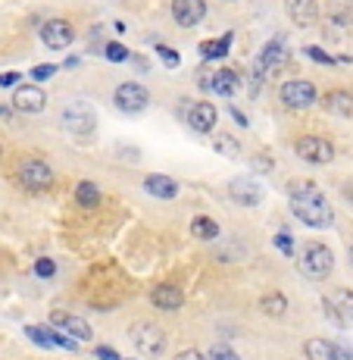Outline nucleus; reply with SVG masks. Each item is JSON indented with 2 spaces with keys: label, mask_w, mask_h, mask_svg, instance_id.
Instances as JSON below:
<instances>
[{
  "label": "nucleus",
  "mask_w": 353,
  "mask_h": 360,
  "mask_svg": "<svg viewBox=\"0 0 353 360\" xmlns=\"http://www.w3.org/2000/svg\"><path fill=\"white\" fill-rule=\"evenodd\" d=\"M75 200H79L81 207H97L100 204V188H97L94 182H79L75 185Z\"/></svg>",
  "instance_id": "nucleus-26"
},
{
  "label": "nucleus",
  "mask_w": 353,
  "mask_h": 360,
  "mask_svg": "<svg viewBox=\"0 0 353 360\" xmlns=\"http://www.w3.org/2000/svg\"><path fill=\"white\" fill-rule=\"evenodd\" d=\"M291 213L300 219L303 226H313V229H328L335 223V210L325 200V195L316 185L309 182H291Z\"/></svg>",
  "instance_id": "nucleus-1"
},
{
  "label": "nucleus",
  "mask_w": 353,
  "mask_h": 360,
  "mask_svg": "<svg viewBox=\"0 0 353 360\" xmlns=\"http://www.w3.org/2000/svg\"><path fill=\"white\" fill-rule=\"evenodd\" d=\"M238 75L232 72V69H216L210 79V91L213 94H222V98H232V94H238Z\"/></svg>",
  "instance_id": "nucleus-21"
},
{
  "label": "nucleus",
  "mask_w": 353,
  "mask_h": 360,
  "mask_svg": "<svg viewBox=\"0 0 353 360\" xmlns=\"http://www.w3.org/2000/svg\"><path fill=\"white\" fill-rule=\"evenodd\" d=\"M294 150H297V157L300 160H307V163H331L335 160V144L328 141V138H319V135H307V138H300V141L294 144Z\"/></svg>",
  "instance_id": "nucleus-5"
},
{
  "label": "nucleus",
  "mask_w": 353,
  "mask_h": 360,
  "mask_svg": "<svg viewBox=\"0 0 353 360\" xmlns=\"http://www.w3.org/2000/svg\"><path fill=\"white\" fill-rule=\"evenodd\" d=\"M53 273H57V263H53V260L41 257L38 263H34V276H41V279H51Z\"/></svg>",
  "instance_id": "nucleus-28"
},
{
  "label": "nucleus",
  "mask_w": 353,
  "mask_h": 360,
  "mask_svg": "<svg viewBox=\"0 0 353 360\" xmlns=\"http://www.w3.org/2000/svg\"><path fill=\"white\" fill-rule=\"evenodd\" d=\"M94 120H97V113L88 107L85 101L69 103V107L63 110V126L72 131V135H88V131L94 129Z\"/></svg>",
  "instance_id": "nucleus-9"
},
{
  "label": "nucleus",
  "mask_w": 353,
  "mask_h": 360,
  "mask_svg": "<svg viewBox=\"0 0 353 360\" xmlns=\"http://www.w3.org/2000/svg\"><path fill=\"white\" fill-rule=\"evenodd\" d=\"M228 195H232V200H238L241 207H257L262 200V188L253 179H234V182L228 185Z\"/></svg>",
  "instance_id": "nucleus-15"
},
{
  "label": "nucleus",
  "mask_w": 353,
  "mask_h": 360,
  "mask_svg": "<svg viewBox=\"0 0 353 360\" xmlns=\"http://www.w3.org/2000/svg\"><path fill=\"white\" fill-rule=\"evenodd\" d=\"M322 310H325V314H328V316H331V323H335V326H344L341 314H338V310H335V304H331V301H328V297H322Z\"/></svg>",
  "instance_id": "nucleus-35"
},
{
  "label": "nucleus",
  "mask_w": 353,
  "mask_h": 360,
  "mask_svg": "<svg viewBox=\"0 0 353 360\" xmlns=\"http://www.w3.org/2000/svg\"><path fill=\"white\" fill-rule=\"evenodd\" d=\"M144 188H147V195L160 198V200H172L178 198V182L169 176H147L144 179Z\"/></svg>",
  "instance_id": "nucleus-20"
},
{
  "label": "nucleus",
  "mask_w": 353,
  "mask_h": 360,
  "mask_svg": "<svg viewBox=\"0 0 353 360\" xmlns=\"http://www.w3.org/2000/svg\"><path fill=\"white\" fill-rule=\"evenodd\" d=\"M281 60H285V41H281V38H272V41H269V44L260 51V57H257V63H253V69L266 75L269 69L279 66Z\"/></svg>",
  "instance_id": "nucleus-17"
},
{
  "label": "nucleus",
  "mask_w": 353,
  "mask_h": 360,
  "mask_svg": "<svg viewBox=\"0 0 353 360\" xmlns=\"http://www.w3.org/2000/svg\"><path fill=\"white\" fill-rule=\"evenodd\" d=\"M275 248H279V251H281V254H288V257H291V254H294V238H291V235H288V232L275 235Z\"/></svg>",
  "instance_id": "nucleus-30"
},
{
  "label": "nucleus",
  "mask_w": 353,
  "mask_h": 360,
  "mask_svg": "<svg viewBox=\"0 0 353 360\" xmlns=\"http://www.w3.org/2000/svg\"><path fill=\"white\" fill-rule=\"evenodd\" d=\"M94 354H97V357H100V360H122V357H119V354H116V351H113V348H97V351H94Z\"/></svg>",
  "instance_id": "nucleus-37"
},
{
  "label": "nucleus",
  "mask_w": 353,
  "mask_h": 360,
  "mask_svg": "<svg viewBox=\"0 0 353 360\" xmlns=\"http://www.w3.org/2000/svg\"><path fill=\"white\" fill-rule=\"evenodd\" d=\"M47 103V94L41 91L38 85H19L16 94H13V107L19 110V113H41Z\"/></svg>",
  "instance_id": "nucleus-12"
},
{
  "label": "nucleus",
  "mask_w": 353,
  "mask_h": 360,
  "mask_svg": "<svg viewBox=\"0 0 353 360\" xmlns=\"http://www.w3.org/2000/svg\"><path fill=\"white\" fill-rule=\"evenodd\" d=\"M350 263H353V245H350Z\"/></svg>",
  "instance_id": "nucleus-42"
},
{
  "label": "nucleus",
  "mask_w": 353,
  "mask_h": 360,
  "mask_svg": "<svg viewBox=\"0 0 353 360\" xmlns=\"http://www.w3.org/2000/svg\"><path fill=\"white\" fill-rule=\"evenodd\" d=\"M285 10H288V19L297 25H313L319 19V4L316 0H285Z\"/></svg>",
  "instance_id": "nucleus-16"
},
{
  "label": "nucleus",
  "mask_w": 353,
  "mask_h": 360,
  "mask_svg": "<svg viewBox=\"0 0 353 360\" xmlns=\"http://www.w3.org/2000/svg\"><path fill=\"white\" fill-rule=\"evenodd\" d=\"M172 19L182 29H194L206 19V4L204 0H172Z\"/></svg>",
  "instance_id": "nucleus-10"
},
{
  "label": "nucleus",
  "mask_w": 353,
  "mask_h": 360,
  "mask_svg": "<svg viewBox=\"0 0 353 360\" xmlns=\"http://www.w3.org/2000/svg\"><path fill=\"white\" fill-rule=\"evenodd\" d=\"M51 326L63 329L69 338H75V342H88V338H91V326L72 314H51Z\"/></svg>",
  "instance_id": "nucleus-14"
},
{
  "label": "nucleus",
  "mask_w": 353,
  "mask_h": 360,
  "mask_svg": "<svg viewBox=\"0 0 353 360\" xmlns=\"http://www.w3.org/2000/svg\"><path fill=\"white\" fill-rule=\"evenodd\" d=\"M131 342H135L138 351H144V354H150V357L163 354V348H166L163 329L154 326V323H135V326H131Z\"/></svg>",
  "instance_id": "nucleus-6"
},
{
  "label": "nucleus",
  "mask_w": 353,
  "mask_h": 360,
  "mask_svg": "<svg viewBox=\"0 0 353 360\" xmlns=\"http://www.w3.org/2000/svg\"><path fill=\"white\" fill-rule=\"evenodd\" d=\"M16 82H19V75H16V72L0 75V88H10V85H16Z\"/></svg>",
  "instance_id": "nucleus-39"
},
{
  "label": "nucleus",
  "mask_w": 353,
  "mask_h": 360,
  "mask_svg": "<svg viewBox=\"0 0 353 360\" xmlns=\"http://www.w3.org/2000/svg\"><path fill=\"white\" fill-rule=\"evenodd\" d=\"M175 360H204V354H200V351H194V348H188V351H182V354H175Z\"/></svg>",
  "instance_id": "nucleus-38"
},
{
  "label": "nucleus",
  "mask_w": 353,
  "mask_h": 360,
  "mask_svg": "<svg viewBox=\"0 0 353 360\" xmlns=\"http://www.w3.org/2000/svg\"><path fill=\"white\" fill-rule=\"evenodd\" d=\"M232 116H234V122H238V126H247V116L241 113V110H232Z\"/></svg>",
  "instance_id": "nucleus-40"
},
{
  "label": "nucleus",
  "mask_w": 353,
  "mask_h": 360,
  "mask_svg": "<svg viewBox=\"0 0 353 360\" xmlns=\"http://www.w3.org/2000/svg\"><path fill=\"white\" fill-rule=\"evenodd\" d=\"M303 351H307L309 360H353L347 348H341V345H335V342H325V338H309V342L303 345Z\"/></svg>",
  "instance_id": "nucleus-13"
},
{
  "label": "nucleus",
  "mask_w": 353,
  "mask_h": 360,
  "mask_svg": "<svg viewBox=\"0 0 353 360\" xmlns=\"http://www.w3.org/2000/svg\"><path fill=\"white\" fill-rule=\"evenodd\" d=\"M325 110L335 116H341V120H353V94L350 91H328L322 98Z\"/></svg>",
  "instance_id": "nucleus-19"
},
{
  "label": "nucleus",
  "mask_w": 353,
  "mask_h": 360,
  "mask_svg": "<svg viewBox=\"0 0 353 360\" xmlns=\"http://www.w3.org/2000/svg\"><path fill=\"white\" fill-rule=\"evenodd\" d=\"M191 235H194V238L213 241V238H216V235H219L216 219H210V217H194V219H191Z\"/></svg>",
  "instance_id": "nucleus-24"
},
{
  "label": "nucleus",
  "mask_w": 353,
  "mask_h": 360,
  "mask_svg": "<svg viewBox=\"0 0 353 360\" xmlns=\"http://www.w3.org/2000/svg\"><path fill=\"white\" fill-rule=\"evenodd\" d=\"M53 72H57V66H53V63H38V66L32 69V79H38V82L41 79H51Z\"/></svg>",
  "instance_id": "nucleus-32"
},
{
  "label": "nucleus",
  "mask_w": 353,
  "mask_h": 360,
  "mask_svg": "<svg viewBox=\"0 0 353 360\" xmlns=\"http://www.w3.org/2000/svg\"><path fill=\"white\" fill-rule=\"evenodd\" d=\"M260 310H262L266 316H285V310H288V297L281 295V292H269V295H262Z\"/></svg>",
  "instance_id": "nucleus-23"
},
{
  "label": "nucleus",
  "mask_w": 353,
  "mask_h": 360,
  "mask_svg": "<svg viewBox=\"0 0 353 360\" xmlns=\"http://www.w3.org/2000/svg\"><path fill=\"white\" fill-rule=\"evenodd\" d=\"M188 126L194 131H200V135H210L213 129H216V120H219V113H216V107H213L210 101H197V103H188Z\"/></svg>",
  "instance_id": "nucleus-11"
},
{
  "label": "nucleus",
  "mask_w": 353,
  "mask_h": 360,
  "mask_svg": "<svg viewBox=\"0 0 353 360\" xmlns=\"http://www.w3.org/2000/svg\"><path fill=\"white\" fill-rule=\"evenodd\" d=\"M150 301L156 304L160 310H178L185 304V295H182V288H175V285H156L154 292H150Z\"/></svg>",
  "instance_id": "nucleus-18"
},
{
  "label": "nucleus",
  "mask_w": 353,
  "mask_h": 360,
  "mask_svg": "<svg viewBox=\"0 0 353 360\" xmlns=\"http://www.w3.org/2000/svg\"><path fill=\"white\" fill-rule=\"evenodd\" d=\"M156 53L163 57V63H166V66H178V60H182L175 51H169V47H163V44H156Z\"/></svg>",
  "instance_id": "nucleus-34"
},
{
  "label": "nucleus",
  "mask_w": 353,
  "mask_h": 360,
  "mask_svg": "<svg viewBox=\"0 0 353 360\" xmlns=\"http://www.w3.org/2000/svg\"><path fill=\"white\" fill-rule=\"evenodd\" d=\"M113 101H116V107H119L122 113L135 116V113H144V110H147L150 91L144 85H138V82H122V85L116 88Z\"/></svg>",
  "instance_id": "nucleus-4"
},
{
  "label": "nucleus",
  "mask_w": 353,
  "mask_h": 360,
  "mask_svg": "<svg viewBox=\"0 0 353 360\" xmlns=\"http://www.w3.org/2000/svg\"><path fill=\"white\" fill-rule=\"evenodd\" d=\"M41 41H44V47H51V51H66L75 41V29L66 19H47V22L41 25Z\"/></svg>",
  "instance_id": "nucleus-8"
},
{
  "label": "nucleus",
  "mask_w": 353,
  "mask_h": 360,
  "mask_svg": "<svg viewBox=\"0 0 353 360\" xmlns=\"http://www.w3.org/2000/svg\"><path fill=\"white\" fill-rule=\"evenodd\" d=\"M19 182L29 191H47L53 185V169L44 160H25L19 166Z\"/></svg>",
  "instance_id": "nucleus-7"
},
{
  "label": "nucleus",
  "mask_w": 353,
  "mask_h": 360,
  "mask_svg": "<svg viewBox=\"0 0 353 360\" xmlns=\"http://www.w3.org/2000/svg\"><path fill=\"white\" fill-rule=\"evenodd\" d=\"M279 98L288 110H309L316 101H319V91H316L313 82H303V79H291L279 88Z\"/></svg>",
  "instance_id": "nucleus-3"
},
{
  "label": "nucleus",
  "mask_w": 353,
  "mask_h": 360,
  "mask_svg": "<svg viewBox=\"0 0 353 360\" xmlns=\"http://www.w3.org/2000/svg\"><path fill=\"white\" fill-rule=\"evenodd\" d=\"M216 150H219V154H228V157H238L241 154V144L234 141V138H228V135H219L216 138Z\"/></svg>",
  "instance_id": "nucleus-27"
},
{
  "label": "nucleus",
  "mask_w": 353,
  "mask_h": 360,
  "mask_svg": "<svg viewBox=\"0 0 353 360\" xmlns=\"http://www.w3.org/2000/svg\"><path fill=\"white\" fill-rule=\"evenodd\" d=\"M206 360H238V354H234L232 348H225V345H213Z\"/></svg>",
  "instance_id": "nucleus-29"
},
{
  "label": "nucleus",
  "mask_w": 353,
  "mask_h": 360,
  "mask_svg": "<svg viewBox=\"0 0 353 360\" xmlns=\"http://www.w3.org/2000/svg\"><path fill=\"white\" fill-rule=\"evenodd\" d=\"M107 60H113V63H122V60H128V51L122 44H107Z\"/></svg>",
  "instance_id": "nucleus-31"
},
{
  "label": "nucleus",
  "mask_w": 353,
  "mask_h": 360,
  "mask_svg": "<svg viewBox=\"0 0 353 360\" xmlns=\"http://www.w3.org/2000/svg\"><path fill=\"white\" fill-rule=\"evenodd\" d=\"M253 166H257V172H269L272 169V160L266 154H260V157H253Z\"/></svg>",
  "instance_id": "nucleus-36"
},
{
  "label": "nucleus",
  "mask_w": 353,
  "mask_h": 360,
  "mask_svg": "<svg viewBox=\"0 0 353 360\" xmlns=\"http://www.w3.org/2000/svg\"><path fill=\"white\" fill-rule=\"evenodd\" d=\"M228 47H232V32L222 34V38H216V41H204V44H200V57L204 60H219V57H225L228 53Z\"/></svg>",
  "instance_id": "nucleus-22"
},
{
  "label": "nucleus",
  "mask_w": 353,
  "mask_h": 360,
  "mask_svg": "<svg viewBox=\"0 0 353 360\" xmlns=\"http://www.w3.org/2000/svg\"><path fill=\"white\" fill-rule=\"evenodd\" d=\"M307 57H309V60H316V63H325V66L335 63V57H328V53L319 51V47H307Z\"/></svg>",
  "instance_id": "nucleus-33"
},
{
  "label": "nucleus",
  "mask_w": 353,
  "mask_h": 360,
  "mask_svg": "<svg viewBox=\"0 0 353 360\" xmlns=\"http://www.w3.org/2000/svg\"><path fill=\"white\" fill-rule=\"evenodd\" d=\"M328 301L335 304V310L341 314V320H344V323L353 320V292H350V288H338V292L331 295Z\"/></svg>",
  "instance_id": "nucleus-25"
},
{
  "label": "nucleus",
  "mask_w": 353,
  "mask_h": 360,
  "mask_svg": "<svg viewBox=\"0 0 353 360\" xmlns=\"http://www.w3.org/2000/svg\"><path fill=\"white\" fill-rule=\"evenodd\" d=\"M0 116H4V120H10V116H13V110H10V107H4V103H0Z\"/></svg>",
  "instance_id": "nucleus-41"
},
{
  "label": "nucleus",
  "mask_w": 353,
  "mask_h": 360,
  "mask_svg": "<svg viewBox=\"0 0 353 360\" xmlns=\"http://www.w3.org/2000/svg\"><path fill=\"white\" fill-rule=\"evenodd\" d=\"M331 269H335V254H331L322 241H309V245L303 248L300 273L307 276V279H313V282H322V279H328L331 276Z\"/></svg>",
  "instance_id": "nucleus-2"
}]
</instances>
